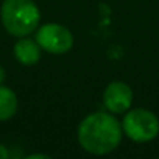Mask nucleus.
Returning <instances> with one entry per match:
<instances>
[{"label": "nucleus", "instance_id": "1", "mask_svg": "<svg viewBox=\"0 0 159 159\" xmlns=\"http://www.w3.org/2000/svg\"><path fill=\"white\" fill-rule=\"evenodd\" d=\"M122 139V126L116 117L108 112H94L88 116L78 128V140L92 154H106L116 150Z\"/></svg>", "mask_w": 159, "mask_h": 159}, {"label": "nucleus", "instance_id": "2", "mask_svg": "<svg viewBox=\"0 0 159 159\" xmlns=\"http://www.w3.org/2000/svg\"><path fill=\"white\" fill-rule=\"evenodd\" d=\"M3 27L13 36H25L34 31L41 14L33 0H5L0 10Z\"/></svg>", "mask_w": 159, "mask_h": 159}, {"label": "nucleus", "instance_id": "3", "mask_svg": "<svg viewBox=\"0 0 159 159\" xmlns=\"http://www.w3.org/2000/svg\"><path fill=\"white\" fill-rule=\"evenodd\" d=\"M123 131L134 142H148L159 133L157 117L147 109H133L123 119Z\"/></svg>", "mask_w": 159, "mask_h": 159}, {"label": "nucleus", "instance_id": "4", "mask_svg": "<svg viewBox=\"0 0 159 159\" xmlns=\"http://www.w3.org/2000/svg\"><path fill=\"white\" fill-rule=\"evenodd\" d=\"M36 42L45 52L53 55H61L72 48L73 36L69 31V28L59 24H45L38 30Z\"/></svg>", "mask_w": 159, "mask_h": 159}, {"label": "nucleus", "instance_id": "5", "mask_svg": "<svg viewBox=\"0 0 159 159\" xmlns=\"http://www.w3.org/2000/svg\"><path fill=\"white\" fill-rule=\"evenodd\" d=\"M133 102V91L123 81H112L103 94V103L111 112H125Z\"/></svg>", "mask_w": 159, "mask_h": 159}, {"label": "nucleus", "instance_id": "6", "mask_svg": "<svg viewBox=\"0 0 159 159\" xmlns=\"http://www.w3.org/2000/svg\"><path fill=\"white\" fill-rule=\"evenodd\" d=\"M39 44L31 41V39H20L14 45V56L16 59L24 64V66H33L39 61L41 58V50Z\"/></svg>", "mask_w": 159, "mask_h": 159}, {"label": "nucleus", "instance_id": "7", "mask_svg": "<svg viewBox=\"0 0 159 159\" xmlns=\"http://www.w3.org/2000/svg\"><path fill=\"white\" fill-rule=\"evenodd\" d=\"M17 111V97L10 89L0 84V122L11 119Z\"/></svg>", "mask_w": 159, "mask_h": 159}, {"label": "nucleus", "instance_id": "8", "mask_svg": "<svg viewBox=\"0 0 159 159\" xmlns=\"http://www.w3.org/2000/svg\"><path fill=\"white\" fill-rule=\"evenodd\" d=\"M10 156V153H8V150L3 147V145H0V159H7Z\"/></svg>", "mask_w": 159, "mask_h": 159}, {"label": "nucleus", "instance_id": "9", "mask_svg": "<svg viewBox=\"0 0 159 159\" xmlns=\"http://www.w3.org/2000/svg\"><path fill=\"white\" fill-rule=\"evenodd\" d=\"M3 81H5V69L0 66V84H2Z\"/></svg>", "mask_w": 159, "mask_h": 159}, {"label": "nucleus", "instance_id": "10", "mask_svg": "<svg viewBox=\"0 0 159 159\" xmlns=\"http://www.w3.org/2000/svg\"><path fill=\"white\" fill-rule=\"evenodd\" d=\"M34 157H44V159H48L47 154H30V156H28V159H34Z\"/></svg>", "mask_w": 159, "mask_h": 159}]
</instances>
